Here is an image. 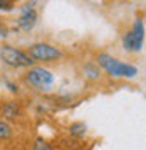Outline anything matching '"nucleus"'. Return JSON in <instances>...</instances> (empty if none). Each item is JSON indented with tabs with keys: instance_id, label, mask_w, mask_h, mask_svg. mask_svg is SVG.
<instances>
[{
	"instance_id": "7",
	"label": "nucleus",
	"mask_w": 146,
	"mask_h": 150,
	"mask_svg": "<svg viewBox=\"0 0 146 150\" xmlns=\"http://www.w3.org/2000/svg\"><path fill=\"white\" fill-rule=\"evenodd\" d=\"M37 24V12L36 9H22V14H20V17L17 19V26L19 29H22V31H31V29H34V26Z\"/></svg>"
},
{
	"instance_id": "12",
	"label": "nucleus",
	"mask_w": 146,
	"mask_h": 150,
	"mask_svg": "<svg viewBox=\"0 0 146 150\" xmlns=\"http://www.w3.org/2000/svg\"><path fill=\"white\" fill-rule=\"evenodd\" d=\"M14 9V0H0V10L2 12H10Z\"/></svg>"
},
{
	"instance_id": "8",
	"label": "nucleus",
	"mask_w": 146,
	"mask_h": 150,
	"mask_svg": "<svg viewBox=\"0 0 146 150\" xmlns=\"http://www.w3.org/2000/svg\"><path fill=\"white\" fill-rule=\"evenodd\" d=\"M83 75H85V79H88V80H99L100 79V67L97 65V63H85L83 65Z\"/></svg>"
},
{
	"instance_id": "6",
	"label": "nucleus",
	"mask_w": 146,
	"mask_h": 150,
	"mask_svg": "<svg viewBox=\"0 0 146 150\" xmlns=\"http://www.w3.org/2000/svg\"><path fill=\"white\" fill-rule=\"evenodd\" d=\"M22 114H24V108L17 99H9L0 104V118L5 121H15Z\"/></svg>"
},
{
	"instance_id": "3",
	"label": "nucleus",
	"mask_w": 146,
	"mask_h": 150,
	"mask_svg": "<svg viewBox=\"0 0 146 150\" xmlns=\"http://www.w3.org/2000/svg\"><path fill=\"white\" fill-rule=\"evenodd\" d=\"M0 62L10 68H29L34 65V60L24 51L10 45L0 46Z\"/></svg>"
},
{
	"instance_id": "1",
	"label": "nucleus",
	"mask_w": 146,
	"mask_h": 150,
	"mask_svg": "<svg viewBox=\"0 0 146 150\" xmlns=\"http://www.w3.org/2000/svg\"><path fill=\"white\" fill-rule=\"evenodd\" d=\"M97 65L114 79H134L138 75V68L134 65L124 63L117 58L110 56L109 53H99L97 55Z\"/></svg>"
},
{
	"instance_id": "9",
	"label": "nucleus",
	"mask_w": 146,
	"mask_h": 150,
	"mask_svg": "<svg viewBox=\"0 0 146 150\" xmlns=\"http://www.w3.org/2000/svg\"><path fill=\"white\" fill-rule=\"evenodd\" d=\"M68 130H70V135L72 137H75V138H83L87 135V125L82 121H77V123H72Z\"/></svg>"
},
{
	"instance_id": "10",
	"label": "nucleus",
	"mask_w": 146,
	"mask_h": 150,
	"mask_svg": "<svg viewBox=\"0 0 146 150\" xmlns=\"http://www.w3.org/2000/svg\"><path fill=\"white\" fill-rule=\"evenodd\" d=\"M12 135H14V128H12V125L9 121H5V120H2L0 118V140H9L12 138Z\"/></svg>"
},
{
	"instance_id": "4",
	"label": "nucleus",
	"mask_w": 146,
	"mask_h": 150,
	"mask_svg": "<svg viewBox=\"0 0 146 150\" xmlns=\"http://www.w3.org/2000/svg\"><path fill=\"white\" fill-rule=\"evenodd\" d=\"M145 22H143V19L138 17L134 22H133V28L129 29L128 33H124V36H122V46L126 51L129 53H138V51H141V48H143V43H145Z\"/></svg>"
},
{
	"instance_id": "11",
	"label": "nucleus",
	"mask_w": 146,
	"mask_h": 150,
	"mask_svg": "<svg viewBox=\"0 0 146 150\" xmlns=\"http://www.w3.org/2000/svg\"><path fill=\"white\" fill-rule=\"evenodd\" d=\"M32 150H55V149H53L46 140H43V138H36L34 143H32Z\"/></svg>"
},
{
	"instance_id": "2",
	"label": "nucleus",
	"mask_w": 146,
	"mask_h": 150,
	"mask_svg": "<svg viewBox=\"0 0 146 150\" xmlns=\"http://www.w3.org/2000/svg\"><path fill=\"white\" fill-rule=\"evenodd\" d=\"M22 79L27 85H31L36 91H41V92L49 91L55 84V75L44 67H34V65L29 67Z\"/></svg>"
},
{
	"instance_id": "5",
	"label": "nucleus",
	"mask_w": 146,
	"mask_h": 150,
	"mask_svg": "<svg viewBox=\"0 0 146 150\" xmlns=\"http://www.w3.org/2000/svg\"><path fill=\"white\" fill-rule=\"evenodd\" d=\"M26 53L34 60V63L36 62L49 63V62H58V60L63 58L61 50L53 46V45H49V43H34V45H31L26 50Z\"/></svg>"
},
{
	"instance_id": "13",
	"label": "nucleus",
	"mask_w": 146,
	"mask_h": 150,
	"mask_svg": "<svg viewBox=\"0 0 146 150\" xmlns=\"http://www.w3.org/2000/svg\"><path fill=\"white\" fill-rule=\"evenodd\" d=\"M7 87H9V91H10L12 94H17V92H19L17 85H14V84H7Z\"/></svg>"
}]
</instances>
